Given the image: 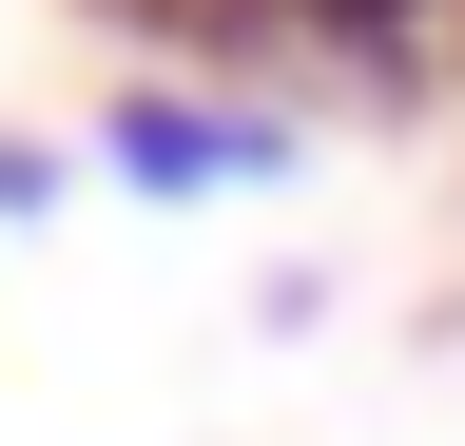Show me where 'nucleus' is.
Returning <instances> with one entry per match:
<instances>
[{
    "label": "nucleus",
    "mask_w": 465,
    "mask_h": 446,
    "mask_svg": "<svg viewBox=\"0 0 465 446\" xmlns=\"http://www.w3.org/2000/svg\"><path fill=\"white\" fill-rule=\"evenodd\" d=\"M136 39V78H349V97H427L465 78V0H97Z\"/></svg>",
    "instance_id": "f257e3e1"
},
{
    "label": "nucleus",
    "mask_w": 465,
    "mask_h": 446,
    "mask_svg": "<svg viewBox=\"0 0 465 446\" xmlns=\"http://www.w3.org/2000/svg\"><path fill=\"white\" fill-rule=\"evenodd\" d=\"M58 194H78V155H58V136H0V233H39Z\"/></svg>",
    "instance_id": "7ed1b4c3"
},
{
    "label": "nucleus",
    "mask_w": 465,
    "mask_h": 446,
    "mask_svg": "<svg viewBox=\"0 0 465 446\" xmlns=\"http://www.w3.org/2000/svg\"><path fill=\"white\" fill-rule=\"evenodd\" d=\"M78 155H97L116 194L194 213V194H272L291 155H311V117H291V97H232V78H116Z\"/></svg>",
    "instance_id": "f03ea898"
}]
</instances>
